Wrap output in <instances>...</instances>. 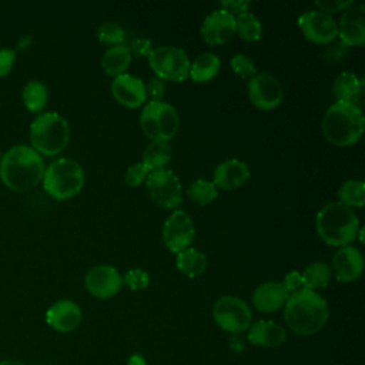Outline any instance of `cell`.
<instances>
[{"mask_svg": "<svg viewBox=\"0 0 365 365\" xmlns=\"http://www.w3.org/2000/svg\"><path fill=\"white\" fill-rule=\"evenodd\" d=\"M284 307L287 327L301 336H311L322 331L329 317L327 301L317 291L305 288L291 292Z\"/></svg>", "mask_w": 365, "mask_h": 365, "instance_id": "6da1fadb", "label": "cell"}, {"mask_svg": "<svg viewBox=\"0 0 365 365\" xmlns=\"http://www.w3.org/2000/svg\"><path fill=\"white\" fill-rule=\"evenodd\" d=\"M44 161L30 145L17 144L10 147L0 160V180L16 192H24L41 182Z\"/></svg>", "mask_w": 365, "mask_h": 365, "instance_id": "7a4b0ae2", "label": "cell"}, {"mask_svg": "<svg viewBox=\"0 0 365 365\" xmlns=\"http://www.w3.org/2000/svg\"><path fill=\"white\" fill-rule=\"evenodd\" d=\"M325 138L339 147H348L359 141L365 117L359 106L349 101H336L328 107L322 117Z\"/></svg>", "mask_w": 365, "mask_h": 365, "instance_id": "3957f363", "label": "cell"}, {"mask_svg": "<svg viewBox=\"0 0 365 365\" xmlns=\"http://www.w3.org/2000/svg\"><path fill=\"white\" fill-rule=\"evenodd\" d=\"M319 238L332 247L349 245L358 235L359 221L352 208L339 201L324 205L315 218Z\"/></svg>", "mask_w": 365, "mask_h": 365, "instance_id": "277c9868", "label": "cell"}, {"mask_svg": "<svg viewBox=\"0 0 365 365\" xmlns=\"http://www.w3.org/2000/svg\"><path fill=\"white\" fill-rule=\"evenodd\" d=\"M30 147L40 155L60 154L68 144L70 127L66 118L54 111L40 113L30 124Z\"/></svg>", "mask_w": 365, "mask_h": 365, "instance_id": "5b68a950", "label": "cell"}, {"mask_svg": "<svg viewBox=\"0 0 365 365\" xmlns=\"http://www.w3.org/2000/svg\"><path fill=\"white\" fill-rule=\"evenodd\" d=\"M41 182L44 191L54 200H68L81 191L84 171L76 160L60 157L46 167Z\"/></svg>", "mask_w": 365, "mask_h": 365, "instance_id": "8992f818", "label": "cell"}, {"mask_svg": "<svg viewBox=\"0 0 365 365\" xmlns=\"http://www.w3.org/2000/svg\"><path fill=\"white\" fill-rule=\"evenodd\" d=\"M140 125L151 141L171 140L180 125L177 110L165 101H148L140 114Z\"/></svg>", "mask_w": 365, "mask_h": 365, "instance_id": "52a82bcc", "label": "cell"}, {"mask_svg": "<svg viewBox=\"0 0 365 365\" xmlns=\"http://www.w3.org/2000/svg\"><path fill=\"white\" fill-rule=\"evenodd\" d=\"M148 63L155 77L170 81H184L190 73V58L187 53L175 46H160L151 50Z\"/></svg>", "mask_w": 365, "mask_h": 365, "instance_id": "ba28073f", "label": "cell"}, {"mask_svg": "<svg viewBox=\"0 0 365 365\" xmlns=\"http://www.w3.org/2000/svg\"><path fill=\"white\" fill-rule=\"evenodd\" d=\"M212 318L225 332L240 334L250 328L252 312L244 299L232 295H224L214 302Z\"/></svg>", "mask_w": 365, "mask_h": 365, "instance_id": "9c48e42d", "label": "cell"}, {"mask_svg": "<svg viewBox=\"0 0 365 365\" xmlns=\"http://www.w3.org/2000/svg\"><path fill=\"white\" fill-rule=\"evenodd\" d=\"M144 182L148 195L163 208L174 210L181 204V184L171 170L160 168L150 171Z\"/></svg>", "mask_w": 365, "mask_h": 365, "instance_id": "30bf717a", "label": "cell"}, {"mask_svg": "<svg viewBox=\"0 0 365 365\" xmlns=\"http://www.w3.org/2000/svg\"><path fill=\"white\" fill-rule=\"evenodd\" d=\"M195 237V228L191 217L182 211H173L163 225V242L165 248L174 254L188 248Z\"/></svg>", "mask_w": 365, "mask_h": 365, "instance_id": "8fae6325", "label": "cell"}, {"mask_svg": "<svg viewBox=\"0 0 365 365\" xmlns=\"http://www.w3.org/2000/svg\"><path fill=\"white\" fill-rule=\"evenodd\" d=\"M298 27L305 40L315 44H331L338 37V26L331 14L309 10L298 17Z\"/></svg>", "mask_w": 365, "mask_h": 365, "instance_id": "7c38bea8", "label": "cell"}, {"mask_svg": "<svg viewBox=\"0 0 365 365\" xmlns=\"http://www.w3.org/2000/svg\"><path fill=\"white\" fill-rule=\"evenodd\" d=\"M247 94L250 101L261 110L277 108L284 97L279 81L267 73L255 74L248 80Z\"/></svg>", "mask_w": 365, "mask_h": 365, "instance_id": "4fadbf2b", "label": "cell"}, {"mask_svg": "<svg viewBox=\"0 0 365 365\" xmlns=\"http://www.w3.org/2000/svg\"><path fill=\"white\" fill-rule=\"evenodd\" d=\"M84 284L93 297L107 299L118 294L123 287V277L111 265H97L86 274Z\"/></svg>", "mask_w": 365, "mask_h": 365, "instance_id": "5bb4252c", "label": "cell"}, {"mask_svg": "<svg viewBox=\"0 0 365 365\" xmlns=\"http://www.w3.org/2000/svg\"><path fill=\"white\" fill-rule=\"evenodd\" d=\"M338 37L348 46H362L365 43V6L351 4L346 7L339 19Z\"/></svg>", "mask_w": 365, "mask_h": 365, "instance_id": "9a60e30c", "label": "cell"}, {"mask_svg": "<svg viewBox=\"0 0 365 365\" xmlns=\"http://www.w3.org/2000/svg\"><path fill=\"white\" fill-rule=\"evenodd\" d=\"M235 34V17L222 9L211 11L202 21L201 37L210 46L227 43Z\"/></svg>", "mask_w": 365, "mask_h": 365, "instance_id": "2e32d148", "label": "cell"}, {"mask_svg": "<svg viewBox=\"0 0 365 365\" xmlns=\"http://www.w3.org/2000/svg\"><path fill=\"white\" fill-rule=\"evenodd\" d=\"M364 269V257L354 245L339 247L332 257V271L341 282H352L359 278Z\"/></svg>", "mask_w": 365, "mask_h": 365, "instance_id": "e0dca14e", "label": "cell"}, {"mask_svg": "<svg viewBox=\"0 0 365 365\" xmlns=\"http://www.w3.org/2000/svg\"><path fill=\"white\" fill-rule=\"evenodd\" d=\"M111 94L120 104L128 108L140 107L147 98L144 81L128 73L114 77L111 83Z\"/></svg>", "mask_w": 365, "mask_h": 365, "instance_id": "ac0fdd59", "label": "cell"}, {"mask_svg": "<svg viewBox=\"0 0 365 365\" xmlns=\"http://www.w3.org/2000/svg\"><path fill=\"white\" fill-rule=\"evenodd\" d=\"M46 322L58 332H70L80 325L81 309L71 299H58L47 309Z\"/></svg>", "mask_w": 365, "mask_h": 365, "instance_id": "d6986e66", "label": "cell"}, {"mask_svg": "<svg viewBox=\"0 0 365 365\" xmlns=\"http://www.w3.org/2000/svg\"><path fill=\"white\" fill-rule=\"evenodd\" d=\"M289 291L279 281H267L258 285L252 294V305L259 312H275L281 309L288 297Z\"/></svg>", "mask_w": 365, "mask_h": 365, "instance_id": "ffe728a7", "label": "cell"}, {"mask_svg": "<svg viewBox=\"0 0 365 365\" xmlns=\"http://www.w3.org/2000/svg\"><path fill=\"white\" fill-rule=\"evenodd\" d=\"M248 165L238 158H230L215 167L212 174V184L221 190H235L241 187L248 180Z\"/></svg>", "mask_w": 365, "mask_h": 365, "instance_id": "44dd1931", "label": "cell"}, {"mask_svg": "<svg viewBox=\"0 0 365 365\" xmlns=\"http://www.w3.org/2000/svg\"><path fill=\"white\" fill-rule=\"evenodd\" d=\"M248 329V341L262 348H277L287 341L285 328L274 321L261 319L251 324Z\"/></svg>", "mask_w": 365, "mask_h": 365, "instance_id": "7402d4cb", "label": "cell"}, {"mask_svg": "<svg viewBox=\"0 0 365 365\" xmlns=\"http://www.w3.org/2000/svg\"><path fill=\"white\" fill-rule=\"evenodd\" d=\"M362 87L364 78L352 71H342L334 80L332 94L336 97V101H349L358 106L362 96Z\"/></svg>", "mask_w": 365, "mask_h": 365, "instance_id": "603a6c76", "label": "cell"}, {"mask_svg": "<svg viewBox=\"0 0 365 365\" xmlns=\"http://www.w3.org/2000/svg\"><path fill=\"white\" fill-rule=\"evenodd\" d=\"M130 63H131V54L125 44L110 46L101 57V67L104 73L113 77L124 74Z\"/></svg>", "mask_w": 365, "mask_h": 365, "instance_id": "cb8c5ba5", "label": "cell"}, {"mask_svg": "<svg viewBox=\"0 0 365 365\" xmlns=\"http://www.w3.org/2000/svg\"><path fill=\"white\" fill-rule=\"evenodd\" d=\"M221 67V60L214 53H201L190 64L188 77L195 83H205L214 78Z\"/></svg>", "mask_w": 365, "mask_h": 365, "instance_id": "d4e9b609", "label": "cell"}, {"mask_svg": "<svg viewBox=\"0 0 365 365\" xmlns=\"http://www.w3.org/2000/svg\"><path fill=\"white\" fill-rule=\"evenodd\" d=\"M175 265L180 272L188 278H195L201 275L207 268L205 255L195 248H185L175 257Z\"/></svg>", "mask_w": 365, "mask_h": 365, "instance_id": "484cf974", "label": "cell"}, {"mask_svg": "<svg viewBox=\"0 0 365 365\" xmlns=\"http://www.w3.org/2000/svg\"><path fill=\"white\" fill-rule=\"evenodd\" d=\"M21 100L30 113H41L48 100V90L44 83L30 80L21 90Z\"/></svg>", "mask_w": 365, "mask_h": 365, "instance_id": "4316f807", "label": "cell"}, {"mask_svg": "<svg viewBox=\"0 0 365 365\" xmlns=\"http://www.w3.org/2000/svg\"><path fill=\"white\" fill-rule=\"evenodd\" d=\"M302 288L305 289H319L325 288L331 281V267L324 261H315L309 264L302 272Z\"/></svg>", "mask_w": 365, "mask_h": 365, "instance_id": "83f0119b", "label": "cell"}, {"mask_svg": "<svg viewBox=\"0 0 365 365\" xmlns=\"http://www.w3.org/2000/svg\"><path fill=\"white\" fill-rule=\"evenodd\" d=\"M171 160V147L167 141H151L143 153V164L148 171L164 168Z\"/></svg>", "mask_w": 365, "mask_h": 365, "instance_id": "f1b7e54d", "label": "cell"}, {"mask_svg": "<svg viewBox=\"0 0 365 365\" xmlns=\"http://www.w3.org/2000/svg\"><path fill=\"white\" fill-rule=\"evenodd\" d=\"M235 33L248 43L258 41L262 36V24L251 11H245L235 17Z\"/></svg>", "mask_w": 365, "mask_h": 365, "instance_id": "f546056e", "label": "cell"}, {"mask_svg": "<svg viewBox=\"0 0 365 365\" xmlns=\"http://www.w3.org/2000/svg\"><path fill=\"white\" fill-rule=\"evenodd\" d=\"M339 202L349 208H361L365 204V182L361 180H348L338 190Z\"/></svg>", "mask_w": 365, "mask_h": 365, "instance_id": "4dcf8cb0", "label": "cell"}, {"mask_svg": "<svg viewBox=\"0 0 365 365\" xmlns=\"http://www.w3.org/2000/svg\"><path fill=\"white\" fill-rule=\"evenodd\" d=\"M187 195L192 202L198 205H207L217 198L218 191H217V187L212 184V181L197 178L188 185Z\"/></svg>", "mask_w": 365, "mask_h": 365, "instance_id": "1f68e13d", "label": "cell"}, {"mask_svg": "<svg viewBox=\"0 0 365 365\" xmlns=\"http://www.w3.org/2000/svg\"><path fill=\"white\" fill-rule=\"evenodd\" d=\"M97 38L100 43L104 44H124L125 40V30L117 21H104L97 27Z\"/></svg>", "mask_w": 365, "mask_h": 365, "instance_id": "d6a6232c", "label": "cell"}, {"mask_svg": "<svg viewBox=\"0 0 365 365\" xmlns=\"http://www.w3.org/2000/svg\"><path fill=\"white\" fill-rule=\"evenodd\" d=\"M230 64H231V68L234 70V73L237 76H240L241 78H251L257 74L255 64L247 54L238 53V54L232 56Z\"/></svg>", "mask_w": 365, "mask_h": 365, "instance_id": "836d02e7", "label": "cell"}, {"mask_svg": "<svg viewBox=\"0 0 365 365\" xmlns=\"http://www.w3.org/2000/svg\"><path fill=\"white\" fill-rule=\"evenodd\" d=\"M150 284V277L148 272L141 269V268H133L125 272L123 277V285L130 288L131 291H140L147 288Z\"/></svg>", "mask_w": 365, "mask_h": 365, "instance_id": "e575fe53", "label": "cell"}, {"mask_svg": "<svg viewBox=\"0 0 365 365\" xmlns=\"http://www.w3.org/2000/svg\"><path fill=\"white\" fill-rule=\"evenodd\" d=\"M148 170L147 167L143 164V163H137V164H133L127 168L125 171V175H124V180H125V184L128 187H138L141 182L145 181L147 175H148Z\"/></svg>", "mask_w": 365, "mask_h": 365, "instance_id": "d590c367", "label": "cell"}, {"mask_svg": "<svg viewBox=\"0 0 365 365\" xmlns=\"http://www.w3.org/2000/svg\"><path fill=\"white\" fill-rule=\"evenodd\" d=\"M351 4H354L352 0H317L315 1V6L319 9V11H324L327 14L344 11Z\"/></svg>", "mask_w": 365, "mask_h": 365, "instance_id": "8d00e7d4", "label": "cell"}, {"mask_svg": "<svg viewBox=\"0 0 365 365\" xmlns=\"http://www.w3.org/2000/svg\"><path fill=\"white\" fill-rule=\"evenodd\" d=\"M165 94V84L161 78L153 77L145 84V96H148L150 101H163V97Z\"/></svg>", "mask_w": 365, "mask_h": 365, "instance_id": "74e56055", "label": "cell"}, {"mask_svg": "<svg viewBox=\"0 0 365 365\" xmlns=\"http://www.w3.org/2000/svg\"><path fill=\"white\" fill-rule=\"evenodd\" d=\"M127 48L131 56H137V57H148L153 50L151 41L145 37H137V38L131 40V43L127 46Z\"/></svg>", "mask_w": 365, "mask_h": 365, "instance_id": "f35d334b", "label": "cell"}, {"mask_svg": "<svg viewBox=\"0 0 365 365\" xmlns=\"http://www.w3.org/2000/svg\"><path fill=\"white\" fill-rule=\"evenodd\" d=\"M16 63V50L3 47L0 48V78L10 74Z\"/></svg>", "mask_w": 365, "mask_h": 365, "instance_id": "ab89813d", "label": "cell"}, {"mask_svg": "<svg viewBox=\"0 0 365 365\" xmlns=\"http://www.w3.org/2000/svg\"><path fill=\"white\" fill-rule=\"evenodd\" d=\"M220 6L222 10H225L231 16L237 17V16L248 11L250 1L248 0H224L220 3Z\"/></svg>", "mask_w": 365, "mask_h": 365, "instance_id": "60d3db41", "label": "cell"}, {"mask_svg": "<svg viewBox=\"0 0 365 365\" xmlns=\"http://www.w3.org/2000/svg\"><path fill=\"white\" fill-rule=\"evenodd\" d=\"M282 284L285 285V288H287L289 292H294V291H297V289H301V288H302V277H301V272H299V271H295V269H294V271H289V272L285 275Z\"/></svg>", "mask_w": 365, "mask_h": 365, "instance_id": "b9f144b4", "label": "cell"}, {"mask_svg": "<svg viewBox=\"0 0 365 365\" xmlns=\"http://www.w3.org/2000/svg\"><path fill=\"white\" fill-rule=\"evenodd\" d=\"M348 53V47L342 43V41H338V43H334L331 44L328 48H327V53H325V57L331 61H336V60H341L344 58V56Z\"/></svg>", "mask_w": 365, "mask_h": 365, "instance_id": "7bdbcfd3", "label": "cell"}, {"mask_svg": "<svg viewBox=\"0 0 365 365\" xmlns=\"http://www.w3.org/2000/svg\"><path fill=\"white\" fill-rule=\"evenodd\" d=\"M0 365H26L19 359H1Z\"/></svg>", "mask_w": 365, "mask_h": 365, "instance_id": "ee69618b", "label": "cell"}, {"mask_svg": "<svg viewBox=\"0 0 365 365\" xmlns=\"http://www.w3.org/2000/svg\"><path fill=\"white\" fill-rule=\"evenodd\" d=\"M0 160H1V154H0Z\"/></svg>", "mask_w": 365, "mask_h": 365, "instance_id": "f6af8a7d", "label": "cell"}]
</instances>
